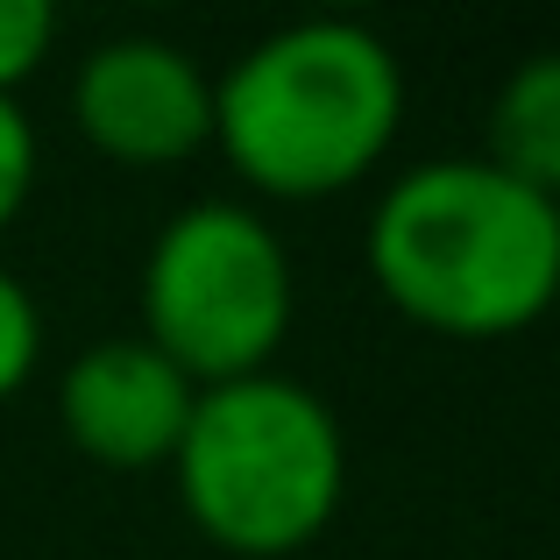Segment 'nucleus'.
<instances>
[{"mask_svg":"<svg viewBox=\"0 0 560 560\" xmlns=\"http://www.w3.org/2000/svg\"><path fill=\"white\" fill-rule=\"evenodd\" d=\"M490 164L560 206V50H539L490 100Z\"/></svg>","mask_w":560,"mask_h":560,"instance_id":"0eeeda50","label":"nucleus"},{"mask_svg":"<svg viewBox=\"0 0 560 560\" xmlns=\"http://www.w3.org/2000/svg\"><path fill=\"white\" fill-rule=\"evenodd\" d=\"M28 185H36V128H28V114L0 93V228L22 213Z\"/></svg>","mask_w":560,"mask_h":560,"instance_id":"9d476101","label":"nucleus"},{"mask_svg":"<svg viewBox=\"0 0 560 560\" xmlns=\"http://www.w3.org/2000/svg\"><path fill=\"white\" fill-rule=\"evenodd\" d=\"M142 327L199 390L270 370L291 327V256L270 220L234 199L171 213L142 262Z\"/></svg>","mask_w":560,"mask_h":560,"instance_id":"20e7f679","label":"nucleus"},{"mask_svg":"<svg viewBox=\"0 0 560 560\" xmlns=\"http://www.w3.org/2000/svg\"><path fill=\"white\" fill-rule=\"evenodd\" d=\"M171 468L206 539L234 553H291L341 511L348 447L327 397L299 376L256 370L191 397Z\"/></svg>","mask_w":560,"mask_h":560,"instance_id":"7ed1b4c3","label":"nucleus"},{"mask_svg":"<svg viewBox=\"0 0 560 560\" xmlns=\"http://www.w3.org/2000/svg\"><path fill=\"white\" fill-rule=\"evenodd\" d=\"M43 355V313L28 299V284L0 262V397H14Z\"/></svg>","mask_w":560,"mask_h":560,"instance_id":"6e6552de","label":"nucleus"},{"mask_svg":"<svg viewBox=\"0 0 560 560\" xmlns=\"http://www.w3.org/2000/svg\"><path fill=\"white\" fill-rule=\"evenodd\" d=\"M405 121V71L370 22L313 14L248 43L213 85V136L248 185L319 199L376 171Z\"/></svg>","mask_w":560,"mask_h":560,"instance_id":"f03ea898","label":"nucleus"},{"mask_svg":"<svg viewBox=\"0 0 560 560\" xmlns=\"http://www.w3.org/2000/svg\"><path fill=\"white\" fill-rule=\"evenodd\" d=\"M191 383L164 348L136 341H100L57 383V411L79 454H93L100 468H156L178 454L185 419H191Z\"/></svg>","mask_w":560,"mask_h":560,"instance_id":"423d86ee","label":"nucleus"},{"mask_svg":"<svg viewBox=\"0 0 560 560\" xmlns=\"http://www.w3.org/2000/svg\"><path fill=\"white\" fill-rule=\"evenodd\" d=\"M71 121L121 164H185L213 142V79L164 36H114L71 79Z\"/></svg>","mask_w":560,"mask_h":560,"instance_id":"39448f33","label":"nucleus"},{"mask_svg":"<svg viewBox=\"0 0 560 560\" xmlns=\"http://www.w3.org/2000/svg\"><path fill=\"white\" fill-rule=\"evenodd\" d=\"M370 277L419 327L518 334L560 299V206L490 156L411 164L370 213Z\"/></svg>","mask_w":560,"mask_h":560,"instance_id":"f257e3e1","label":"nucleus"},{"mask_svg":"<svg viewBox=\"0 0 560 560\" xmlns=\"http://www.w3.org/2000/svg\"><path fill=\"white\" fill-rule=\"evenodd\" d=\"M57 36V8L50 0H0V93L14 100V85L43 65Z\"/></svg>","mask_w":560,"mask_h":560,"instance_id":"1a4fd4ad","label":"nucleus"}]
</instances>
